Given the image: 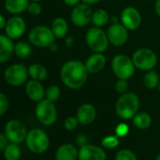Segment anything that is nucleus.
Here are the masks:
<instances>
[{
	"mask_svg": "<svg viewBox=\"0 0 160 160\" xmlns=\"http://www.w3.org/2000/svg\"><path fill=\"white\" fill-rule=\"evenodd\" d=\"M51 29L56 38H63L67 36L68 31V22L63 17H57L52 22Z\"/></svg>",
	"mask_w": 160,
	"mask_h": 160,
	"instance_id": "22",
	"label": "nucleus"
},
{
	"mask_svg": "<svg viewBox=\"0 0 160 160\" xmlns=\"http://www.w3.org/2000/svg\"><path fill=\"white\" fill-rule=\"evenodd\" d=\"M159 76L157 71L149 70L143 77V84L147 89H155L159 85Z\"/></svg>",
	"mask_w": 160,
	"mask_h": 160,
	"instance_id": "27",
	"label": "nucleus"
},
{
	"mask_svg": "<svg viewBox=\"0 0 160 160\" xmlns=\"http://www.w3.org/2000/svg\"><path fill=\"white\" fill-rule=\"evenodd\" d=\"M49 50H50L51 52H55L58 51V45L54 42V43H52V44L49 47Z\"/></svg>",
	"mask_w": 160,
	"mask_h": 160,
	"instance_id": "44",
	"label": "nucleus"
},
{
	"mask_svg": "<svg viewBox=\"0 0 160 160\" xmlns=\"http://www.w3.org/2000/svg\"><path fill=\"white\" fill-rule=\"evenodd\" d=\"M128 130H129V128L127 124L125 123H121L119 124L116 128H115V134L116 136H118L119 138L121 137H125L126 135L128 134Z\"/></svg>",
	"mask_w": 160,
	"mask_h": 160,
	"instance_id": "36",
	"label": "nucleus"
},
{
	"mask_svg": "<svg viewBox=\"0 0 160 160\" xmlns=\"http://www.w3.org/2000/svg\"><path fill=\"white\" fill-rule=\"evenodd\" d=\"M14 50H15V45L13 43V39H11L5 34H1L0 35V62L2 64L7 62L13 54Z\"/></svg>",
	"mask_w": 160,
	"mask_h": 160,
	"instance_id": "19",
	"label": "nucleus"
},
{
	"mask_svg": "<svg viewBox=\"0 0 160 160\" xmlns=\"http://www.w3.org/2000/svg\"><path fill=\"white\" fill-rule=\"evenodd\" d=\"M156 160H160V154L157 157V158H156Z\"/></svg>",
	"mask_w": 160,
	"mask_h": 160,
	"instance_id": "46",
	"label": "nucleus"
},
{
	"mask_svg": "<svg viewBox=\"0 0 160 160\" xmlns=\"http://www.w3.org/2000/svg\"><path fill=\"white\" fill-rule=\"evenodd\" d=\"M155 10L158 14V16L160 18V0H157L155 4Z\"/></svg>",
	"mask_w": 160,
	"mask_h": 160,
	"instance_id": "42",
	"label": "nucleus"
},
{
	"mask_svg": "<svg viewBox=\"0 0 160 160\" xmlns=\"http://www.w3.org/2000/svg\"><path fill=\"white\" fill-rule=\"evenodd\" d=\"M132 60L138 69L149 71L158 65V56L154 51L148 48H140L132 55Z\"/></svg>",
	"mask_w": 160,
	"mask_h": 160,
	"instance_id": "7",
	"label": "nucleus"
},
{
	"mask_svg": "<svg viewBox=\"0 0 160 160\" xmlns=\"http://www.w3.org/2000/svg\"><path fill=\"white\" fill-rule=\"evenodd\" d=\"M93 13L94 11L92 10L90 5L84 3L79 4L76 7H74L71 11L70 14L71 22L78 27L86 26L90 22H92Z\"/></svg>",
	"mask_w": 160,
	"mask_h": 160,
	"instance_id": "11",
	"label": "nucleus"
},
{
	"mask_svg": "<svg viewBox=\"0 0 160 160\" xmlns=\"http://www.w3.org/2000/svg\"><path fill=\"white\" fill-rule=\"evenodd\" d=\"M25 93L29 99H31L34 102L38 103L39 101L45 99L46 90L44 89V87L40 83V82H38L35 80H30L26 82Z\"/></svg>",
	"mask_w": 160,
	"mask_h": 160,
	"instance_id": "16",
	"label": "nucleus"
},
{
	"mask_svg": "<svg viewBox=\"0 0 160 160\" xmlns=\"http://www.w3.org/2000/svg\"><path fill=\"white\" fill-rule=\"evenodd\" d=\"M7 20L5 19V17L1 14L0 15V29H2V30H4L5 29V27H6V25H7Z\"/></svg>",
	"mask_w": 160,
	"mask_h": 160,
	"instance_id": "41",
	"label": "nucleus"
},
{
	"mask_svg": "<svg viewBox=\"0 0 160 160\" xmlns=\"http://www.w3.org/2000/svg\"><path fill=\"white\" fill-rule=\"evenodd\" d=\"M82 3L84 4H87V5H94V4H97V3H99L101 0H82Z\"/></svg>",
	"mask_w": 160,
	"mask_h": 160,
	"instance_id": "43",
	"label": "nucleus"
},
{
	"mask_svg": "<svg viewBox=\"0 0 160 160\" xmlns=\"http://www.w3.org/2000/svg\"><path fill=\"white\" fill-rule=\"evenodd\" d=\"M31 2H39V1H41V0H30Z\"/></svg>",
	"mask_w": 160,
	"mask_h": 160,
	"instance_id": "45",
	"label": "nucleus"
},
{
	"mask_svg": "<svg viewBox=\"0 0 160 160\" xmlns=\"http://www.w3.org/2000/svg\"><path fill=\"white\" fill-rule=\"evenodd\" d=\"M28 68L23 64H13L5 69L4 79L11 86H21L28 78Z\"/></svg>",
	"mask_w": 160,
	"mask_h": 160,
	"instance_id": "9",
	"label": "nucleus"
},
{
	"mask_svg": "<svg viewBox=\"0 0 160 160\" xmlns=\"http://www.w3.org/2000/svg\"><path fill=\"white\" fill-rule=\"evenodd\" d=\"M135 68L132 58L125 54H117L112 61V69L118 79H130L134 75Z\"/></svg>",
	"mask_w": 160,
	"mask_h": 160,
	"instance_id": "6",
	"label": "nucleus"
},
{
	"mask_svg": "<svg viewBox=\"0 0 160 160\" xmlns=\"http://www.w3.org/2000/svg\"><path fill=\"white\" fill-rule=\"evenodd\" d=\"M26 29L24 20L20 16H13L7 22V25L4 29L5 35L11 39H19L22 37Z\"/></svg>",
	"mask_w": 160,
	"mask_h": 160,
	"instance_id": "13",
	"label": "nucleus"
},
{
	"mask_svg": "<svg viewBox=\"0 0 160 160\" xmlns=\"http://www.w3.org/2000/svg\"><path fill=\"white\" fill-rule=\"evenodd\" d=\"M27 12L32 16H38L42 12V7L38 2H31L28 5Z\"/></svg>",
	"mask_w": 160,
	"mask_h": 160,
	"instance_id": "33",
	"label": "nucleus"
},
{
	"mask_svg": "<svg viewBox=\"0 0 160 160\" xmlns=\"http://www.w3.org/2000/svg\"><path fill=\"white\" fill-rule=\"evenodd\" d=\"M76 117L79 120V123L87 126L93 123L97 117V110L94 105L90 103H84L79 107L77 110Z\"/></svg>",
	"mask_w": 160,
	"mask_h": 160,
	"instance_id": "17",
	"label": "nucleus"
},
{
	"mask_svg": "<svg viewBox=\"0 0 160 160\" xmlns=\"http://www.w3.org/2000/svg\"><path fill=\"white\" fill-rule=\"evenodd\" d=\"M64 3L68 6H70V7H76L77 5L80 4V1L82 0H63Z\"/></svg>",
	"mask_w": 160,
	"mask_h": 160,
	"instance_id": "40",
	"label": "nucleus"
},
{
	"mask_svg": "<svg viewBox=\"0 0 160 160\" xmlns=\"http://www.w3.org/2000/svg\"><path fill=\"white\" fill-rule=\"evenodd\" d=\"M128 88V80H123V79H118V81L115 83V89L119 94H125L127 93Z\"/></svg>",
	"mask_w": 160,
	"mask_h": 160,
	"instance_id": "34",
	"label": "nucleus"
},
{
	"mask_svg": "<svg viewBox=\"0 0 160 160\" xmlns=\"http://www.w3.org/2000/svg\"><path fill=\"white\" fill-rule=\"evenodd\" d=\"M78 157L79 151L72 143H64L55 152V160H76Z\"/></svg>",
	"mask_w": 160,
	"mask_h": 160,
	"instance_id": "20",
	"label": "nucleus"
},
{
	"mask_svg": "<svg viewBox=\"0 0 160 160\" xmlns=\"http://www.w3.org/2000/svg\"><path fill=\"white\" fill-rule=\"evenodd\" d=\"M115 160H138L136 155L128 149H122L117 152L115 156Z\"/></svg>",
	"mask_w": 160,
	"mask_h": 160,
	"instance_id": "31",
	"label": "nucleus"
},
{
	"mask_svg": "<svg viewBox=\"0 0 160 160\" xmlns=\"http://www.w3.org/2000/svg\"><path fill=\"white\" fill-rule=\"evenodd\" d=\"M25 144L34 154H43L50 146V139L47 133L40 128H33L27 133Z\"/></svg>",
	"mask_w": 160,
	"mask_h": 160,
	"instance_id": "3",
	"label": "nucleus"
},
{
	"mask_svg": "<svg viewBox=\"0 0 160 160\" xmlns=\"http://www.w3.org/2000/svg\"><path fill=\"white\" fill-rule=\"evenodd\" d=\"M74 43V38L73 37L69 36V37H67L66 39H65V44H66V47L67 48H70Z\"/></svg>",
	"mask_w": 160,
	"mask_h": 160,
	"instance_id": "39",
	"label": "nucleus"
},
{
	"mask_svg": "<svg viewBox=\"0 0 160 160\" xmlns=\"http://www.w3.org/2000/svg\"><path fill=\"white\" fill-rule=\"evenodd\" d=\"M26 127L20 120H10L8 121L4 128V134L7 136L8 141L13 143L20 144L22 142H25L27 136Z\"/></svg>",
	"mask_w": 160,
	"mask_h": 160,
	"instance_id": "10",
	"label": "nucleus"
},
{
	"mask_svg": "<svg viewBox=\"0 0 160 160\" xmlns=\"http://www.w3.org/2000/svg\"><path fill=\"white\" fill-rule=\"evenodd\" d=\"M85 41L89 49L95 52H103L109 47V38L107 33L100 27L88 29L85 35Z\"/></svg>",
	"mask_w": 160,
	"mask_h": 160,
	"instance_id": "4",
	"label": "nucleus"
},
{
	"mask_svg": "<svg viewBox=\"0 0 160 160\" xmlns=\"http://www.w3.org/2000/svg\"><path fill=\"white\" fill-rule=\"evenodd\" d=\"M4 158L6 160H19L22 155L21 148L19 144L10 142L3 151Z\"/></svg>",
	"mask_w": 160,
	"mask_h": 160,
	"instance_id": "25",
	"label": "nucleus"
},
{
	"mask_svg": "<svg viewBox=\"0 0 160 160\" xmlns=\"http://www.w3.org/2000/svg\"><path fill=\"white\" fill-rule=\"evenodd\" d=\"M88 73L85 64L79 60H69L62 66L60 77L68 88L76 90L84 85Z\"/></svg>",
	"mask_w": 160,
	"mask_h": 160,
	"instance_id": "1",
	"label": "nucleus"
},
{
	"mask_svg": "<svg viewBox=\"0 0 160 160\" xmlns=\"http://www.w3.org/2000/svg\"><path fill=\"white\" fill-rule=\"evenodd\" d=\"M8 139L7 138V136L4 134V133H2L1 135H0V150L1 151H4L5 150V148L9 144L8 143Z\"/></svg>",
	"mask_w": 160,
	"mask_h": 160,
	"instance_id": "37",
	"label": "nucleus"
},
{
	"mask_svg": "<svg viewBox=\"0 0 160 160\" xmlns=\"http://www.w3.org/2000/svg\"><path fill=\"white\" fill-rule=\"evenodd\" d=\"M77 144H78L80 147H82V146H84V145L88 144V143H87L86 137H85V136H83V135H80V136L77 138Z\"/></svg>",
	"mask_w": 160,
	"mask_h": 160,
	"instance_id": "38",
	"label": "nucleus"
},
{
	"mask_svg": "<svg viewBox=\"0 0 160 160\" xmlns=\"http://www.w3.org/2000/svg\"><path fill=\"white\" fill-rule=\"evenodd\" d=\"M109 21V13L107 10L103 8H98L93 13L92 22L96 27H102L104 26Z\"/></svg>",
	"mask_w": 160,
	"mask_h": 160,
	"instance_id": "26",
	"label": "nucleus"
},
{
	"mask_svg": "<svg viewBox=\"0 0 160 160\" xmlns=\"http://www.w3.org/2000/svg\"><path fill=\"white\" fill-rule=\"evenodd\" d=\"M133 125L139 128V129H146L148 128L152 124V117L149 113L142 112H138L133 118H132Z\"/></svg>",
	"mask_w": 160,
	"mask_h": 160,
	"instance_id": "24",
	"label": "nucleus"
},
{
	"mask_svg": "<svg viewBox=\"0 0 160 160\" xmlns=\"http://www.w3.org/2000/svg\"><path fill=\"white\" fill-rule=\"evenodd\" d=\"M120 143V140H119V137L114 135H109L105 138H103L102 142H101V144L103 147L105 148H108V149H113V148H116Z\"/></svg>",
	"mask_w": 160,
	"mask_h": 160,
	"instance_id": "30",
	"label": "nucleus"
},
{
	"mask_svg": "<svg viewBox=\"0 0 160 160\" xmlns=\"http://www.w3.org/2000/svg\"><path fill=\"white\" fill-rule=\"evenodd\" d=\"M109 41L113 46L120 47L126 44L128 39V30L119 22L112 23L107 32Z\"/></svg>",
	"mask_w": 160,
	"mask_h": 160,
	"instance_id": "14",
	"label": "nucleus"
},
{
	"mask_svg": "<svg viewBox=\"0 0 160 160\" xmlns=\"http://www.w3.org/2000/svg\"><path fill=\"white\" fill-rule=\"evenodd\" d=\"M55 38L52 29L45 25H37L33 27L28 35L30 43L38 48H49L54 43Z\"/></svg>",
	"mask_w": 160,
	"mask_h": 160,
	"instance_id": "5",
	"label": "nucleus"
},
{
	"mask_svg": "<svg viewBox=\"0 0 160 160\" xmlns=\"http://www.w3.org/2000/svg\"><path fill=\"white\" fill-rule=\"evenodd\" d=\"M84 64L89 73H98L104 68L106 57L102 52H95L87 58Z\"/></svg>",
	"mask_w": 160,
	"mask_h": 160,
	"instance_id": "18",
	"label": "nucleus"
},
{
	"mask_svg": "<svg viewBox=\"0 0 160 160\" xmlns=\"http://www.w3.org/2000/svg\"><path fill=\"white\" fill-rule=\"evenodd\" d=\"M139 108V97L133 92L122 94L115 104V112L117 115L124 120L132 119L138 113Z\"/></svg>",
	"mask_w": 160,
	"mask_h": 160,
	"instance_id": "2",
	"label": "nucleus"
},
{
	"mask_svg": "<svg viewBox=\"0 0 160 160\" xmlns=\"http://www.w3.org/2000/svg\"><path fill=\"white\" fill-rule=\"evenodd\" d=\"M79 120L77 117L75 116H69L68 117L65 122H64V128L68 130V131H73L74 129L77 128L78 125H79Z\"/></svg>",
	"mask_w": 160,
	"mask_h": 160,
	"instance_id": "32",
	"label": "nucleus"
},
{
	"mask_svg": "<svg viewBox=\"0 0 160 160\" xmlns=\"http://www.w3.org/2000/svg\"><path fill=\"white\" fill-rule=\"evenodd\" d=\"M8 110V98L5 94H0V115H4Z\"/></svg>",
	"mask_w": 160,
	"mask_h": 160,
	"instance_id": "35",
	"label": "nucleus"
},
{
	"mask_svg": "<svg viewBox=\"0 0 160 160\" xmlns=\"http://www.w3.org/2000/svg\"><path fill=\"white\" fill-rule=\"evenodd\" d=\"M14 52L19 58H26L32 53V48L29 43L25 41H21L15 44Z\"/></svg>",
	"mask_w": 160,
	"mask_h": 160,
	"instance_id": "28",
	"label": "nucleus"
},
{
	"mask_svg": "<svg viewBox=\"0 0 160 160\" xmlns=\"http://www.w3.org/2000/svg\"><path fill=\"white\" fill-rule=\"evenodd\" d=\"M60 95H61V90H60L59 86L56 84H52V85H50L46 89L45 98L52 102H55L60 98Z\"/></svg>",
	"mask_w": 160,
	"mask_h": 160,
	"instance_id": "29",
	"label": "nucleus"
},
{
	"mask_svg": "<svg viewBox=\"0 0 160 160\" xmlns=\"http://www.w3.org/2000/svg\"><path fill=\"white\" fill-rule=\"evenodd\" d=\"M121 22L128 30H137L142 23L140 11L134 7H127L121 13Z\"/></svg>",
	"mask_w": 160,
	"mask_h": 160,
	"instance_id": "12",
	"label": "nucleus"
},
{
	"mask_svg": "<svg viewBox=\"0 0 160 160\" xmlns=\"http://www.w3.org/2000/svg\"><path fill=\"white\" fill-rule=\"evenodd\" d=\"M30 0H6L5 9L10 14H20L27 10Z\"/></svg>",
	"mask_w": 160,
	"mask_h": 160,
	"instance_id": "21",
	"label": "nucleus"
},
{
	"mask_svg": "<svg viewBox=\"0 0 160 160\" xmlns=\"http://www.w3.org/2000/svg\"><path fill=\"white\" fill-rule=\"evenodd\" d=\"M28 75L32 80L42 82L48 76L47 68L41 64H32L28 67Z\"/></svg>",
	"mask_w": 160,
	"mask_h": 160,
	"instance_id": "23",
	"label": "nucleus"
},
{
	"mask_svg": "<svg viewBox=\"0 0 160 160\" xmlns=\"http://www.w3.org/2000/svg\"><path fill=\"white\" fill-rule=\"evenodd\" d=\"M158 90H159V92H160V82H159V85H158Z\"/></svg>",
	"mask_w": 160,
	"mask_h": 160,
	"instance_id": "47",
	"label": "nucleus"
},
{
	"mask_svg": "<svg viewBox=\"0 0 160 160\" xmlns=\"http://www.w3.org/2000/svg\"><path fill=\"white\" fill-rule=\"evenodd\" d=\"M105 151L97 145L86 144L79 150V160H106Z\"/></svg>",
	"mask_w": 160,
	"mask_h": 160,
	"instance_id": "15",
	"label": "nucleus"
},
{
	"mask_svg": "<svg viewBox=\"0 0 160 160\" xmlns=\"http://www.w3.org/2000/svg\"><path fill=\"white\" fill-rule=\"evenodd\" d=\"M35 113L38 120L46 127L53 125L57 119V110L54 103L46 98L37 104Z\"/></svg>",
	"mask_w": 160,
	"mask_h": 160,
	"instance_id": "8",
	"label": "nucleus"
}]
</instances>
